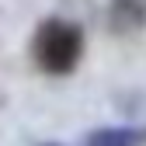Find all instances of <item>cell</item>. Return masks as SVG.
Masks as SVG:
<instances>
[{
	"label": "cell",
	"mask_w": 146,
	"mask_h": 146,
	"mask_svg": "<svg viewBox=\"0 0 146 146\" xmlns=\"http://www.w3.org/2000/svg\"><path fill=\"white\" fill-rule=\"evenodd\" d=\"M35 63L52 77H66L77 70L80 56H84V31L77 25L63 21V17H49V21L35 31Z\"/></svg>",
	"instance_id": "1"
},
{
	"label": "cell",
	"mask_w": 146,
	"mask_h": 146,
	"mask_svg": "<svg viewBox=\"0 0 146 146\" xmlns=\"http://www.w3.org/2000/svg\"><path fill=\"white\" fill-rule=\"evenodd\" d=\"M136 143H143V136H136V132H115V129L94 132L87 139V146H136Z\"/></svg>",
	"instance_id": "2"
}]
</instances>
